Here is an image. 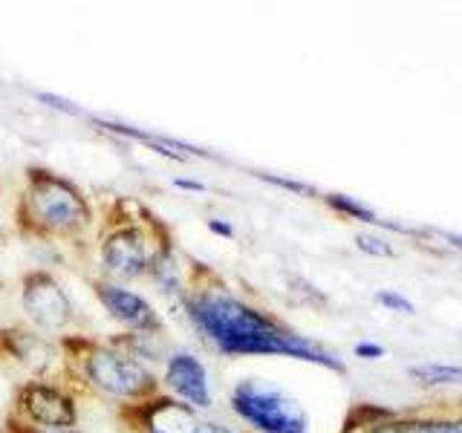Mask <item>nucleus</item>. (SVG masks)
<instances>
[{"mask_svg":"<svg viewBox=\"0 0 462 433\" xmlns=\"http://www.w3.org/2000/svg\"><path fill=\"white\" fill-rule=\"evenodd\" d=\"M199 433H231V430H226L220 425H211V422H202L199 425Z\"/></svg>","mask_w":462,"mask_h":433,"instance_id":"18","label":"nucleus"},{"mask_svg":"<svg viewBox=\"0 0 462 433\" xmlns=\"http://www.w3.org/2000/svg\"><path fill=\"white\" fill-rule=\"evenodd\" d=\"M356 355H361V358H382L384 350H382V346H375V344H356Z\"/></svg>","mask_w":462,"mask_h":433,"instance_id":"16","label":"nucleus"},{"mask_svg":"<svg viewBox=\"0 0 462 433\" xmlns=\"http://www.w3.org/2000/svg\"><path fill=\"white\" fill-rule=\"evenodd\" d=\"M177 185H180V188H191V191H202V185H199V182H188V180H180Z\"/></svg>","mask_w":462,"mask_h":433,"instance_id":"19","label":"nucleus"},{"mask_svg":"<svg viewBox=\"0 0 462 433\" xmlns=\"http://www.w3.org/2000/svg\"><path fill=\"white\" fill-rule=\"evenodd\" d=\"M445 240L451 243V245H457V249H462V237L459 235H445Z\"/></svg>","mask_w":462,"mask_h":433,"instance_id":"20","label":"nucleus"},{"mask_svg":"<svg viewBox=\"0 0 462 433\" xmlns=\"http://www.w3.org/2000/svg\"><path fill=\"white\" fill-rule=\"evenodd\" d=\"M329 206H336V208H341L346 214H353V216H358V220H365V223H382V220H375V214L370 208L358 206V202H353L350 197H344V194H332Z\"/></svg>","mask_w":462,"mask_h":433,"instance_id":"13","label":"nucleus"},{"mask_svg":"<svg viewBox=\"0 0 462 433\" xmlns=\"http://www.w3.org/2000/svg\"><path fill=\"white\" fill-rule=\"evenodd\" d=\"M23 309L29 312V318H32L35 324L47 327V329L64 327L72 315L64 289L58 286L50 274H32V278H26Z\"/></svg>","mask_w":462,"mask_h":433,"instance_id":"5","label":"nucleus"},{"mask_svg":"<svg viewBox=\"0 0 462 433\" xmlns=\"http://www.w3.org/2000/svg\"><path fill=\"white\" fill-rule=\"evenodd\" d=\"M411 375L419 382H430V384H448L462 379V367H448V364H422V367H411Z\"/></svg>","mask_w":462,"mask_h":433,"instance_id":"12","label":"nucleus"},{"mask_svg":"<svg viewBox=\"0 0 462 433\" xmlns=\"http://www.w3.org/2000/svg\"><path fill=\"white\" fill-rule=\"evenodd\" d=\"M197 327L226 353H281L329 370H344L338 358L324 353L312 341L272 324L260 312L243 307L240 300L226 295H202L191 303Z\"/></svg>","mask_w":462,"mask_h":433,"instance_id":"1","label":"nucleus"},{"mask_svg":"<svg viewBox=\"0 0 462 433\" xmlns=\"http://www.w3.org/2000/svg\"><path fill=\"white\" fill-rule=\"evenodd\" d=\"M356 243H358V249H361V252L375 254V257H390V254H393V249H390V245H387L384 240L373 237V235H358Z\"/></svg>","mask_w":462,"mask_h":433,"instance_id":"14","label":"nucleus"},{"mask_svg":"<svg viewBox=\"0 0 462 433\" xmlns=\"http://www.w3.org/2000/svg\"><path fill=\"white\" fill-rule=\"evenodd\" d=\"M445 433H462V430H445Z\"/></svg>","mask_w":462,"mask_h":433,"instance_id":"22","label":"nucleus"},{"mask_svg":"<svg viewBox=\"0 0 462 433\" xmlns=\"http://www.w3.org/2000/svg\"><path fill=\"white\" fill-rule=\"evenodd\" d=\"M98 298H101V303L107 307V312H110L113 318H119L122 324L139 327V329H151V327H156V312L151 309V303H148V300H142V298L134 295V292H127V289L101 283V286H98Z\"/></svg>","mask_w":462,"mask_h":433,"instance_id":"7","label":"nucleus"},{"mask_svg":"<svg viewBox=\"0 0 462 433\" xmlns=\"http://www.w3.org/2000/svg\"><path fill=\"white\" fill-rule=\"evenodd\" d=\"M105 266L119 274V278H134L144 266H148L151 252H148V237L139 228H122L105 243Z\"/></svg>","mask_w":462,"mask_h":433,"instance_id":"6","label":"nucleus"},{"mask_svg":"<svg viewBox=\"0 0 462 433\" xmlns=\"http://www.w3.org/2000/svg\"><path fill=\"white\" fill-rule=\"evenodd\" d=\"M199 419L191 413V408L177 401H159L148 413L151 433H199Z\"/></svg>","mask_w":462,"mask_h":433,"instance_id":"10","label":"nucleus"},{"mask_svg":"<svg viewBox=\"0 0 462 433\" xmlns=\"http://www.w3.org/2000/svg\"><path fill=\"white\" fill-rule=\"evenodd\" d=\"M23 404H26L29 416L41 425H50V428L76 425V410H72V404L50 387H29L23 396Z\"/></svg>","mask_w":462,"mask_h":433,"instance_id":"9","label":"nucleus"},{"mask_svg":"<svg viewBox=\"0 0 462 433\" xmlns=\"http://www.w3.org/2000/svg\"><path fill=\"white\" fill-rule=\"evenodd\" d=\"M168 384L177 390L182 399H188L191 404H199V408H208V382H206V370L197 358L191 355H173L168 364Z\"/></svg>","mask_w":462,"mask_h":433,"instance_id":"8","label":"nucleus"},{"mask_svg":"<svg viewBox=\"0 0 462 433\" xmlns=\"http://www.w3.org/2000/svg\"><path fill=\"white\" fill-rule=\"evenodd\" d=\"M211 228H214V231H220V235H231V228L223 226V223H211Z\"/></svg>","mask_w":462,"mask_h":433,"instance_id":"21","label":"nucleus"},{"mask_svg":"<svg viewBox=\"0 0 462 433\" xmlns=\"http://www.w3.org/2000/svg\"><path fill=\"white\" fill-rule=\"evenodd\" d=\"M382 433H445V430L428 428V425H411V428H390V430H382Z\"/></svg>","mask_w":462,"mask_h":433,"instance_id":"17","label":"nucleus"},{"mask_svg":"<svg viewBox=\"0 0 462 433\" xmlns=\"http://www.w3.org/2000/svg\"><path fill=\"white\" fill-rule=\"evenodd\" d=\"M29 202H32L38 220L52 228H72L87 220L84 199L76 194V188H69L61 180L38 177L29 188Z\"/></svg>","mask_w":462,"mask_h":433,"instance_id":"3","label":"nucleus"},{"mask_svg":"<svg viewBox=\"0 0 462 433\" xmlns=\"http://www.w3.org/2000/svg\"><path fill=\"white\" fill-rule=\"evenodd\" d=\"M375 300L384 303V307H390L393 312H402V315H411L413 312V303L408 298L396 295V292H375Z\"/></svg>","mask_w":462,"mask_h":433,"instance_id":"15","label":"nucleus"},{"mask_svg":"<svg viewBox=\"0 0 462 433\" xmlns=\"http://www.w3.org/2000/svg\"><path fill=\"white\" fill-rule=\"evenodd\" d=\"M231 401L245 422H252L263 433H307V416H303L300 404L274 387L243 382Z\"/></svg>","mask_w":462,"mask_h":433,"instance_id":"2","label":"nucleus"},{"mask_svg":"<svg viewBox=\"0 0 462 433\" xmlns=\"http://www.w3.org/2000/svg\"><path fill=\"white\" fill-rule=\"evenodd\" d=\"M87 373L96 382V387L107 390L113 396H136L142 390H148L151 375L139 367L134 358L119 355L113 350H98L87 361Z\"/></svg>","mask_w":462,"mask_h":433,"instance_id":"4","label":"nucleus"},{"mask_svg":"<svg viewBox=\"0 0 462 433\" xmlns=\"http://www.w3.org/2000/svg\"><path fill=\"white\" fill-rule=\"evenodd\" d=\"M12 353L32 370H47L52 364V346L47 341L35 338V336H23V332H14Z\"/></svg>","mask_w":462,"mask_h":433,"instance_id":"11","label":"nucleus"}]
</instances>
